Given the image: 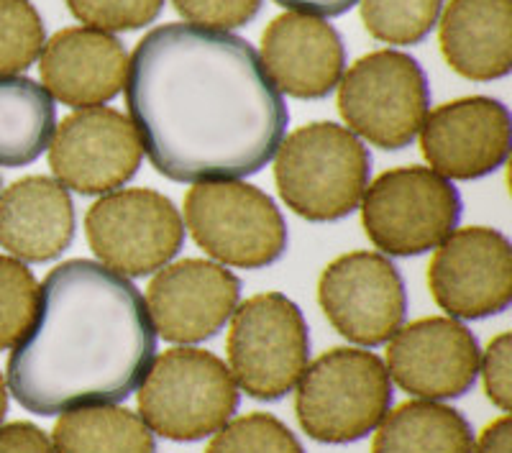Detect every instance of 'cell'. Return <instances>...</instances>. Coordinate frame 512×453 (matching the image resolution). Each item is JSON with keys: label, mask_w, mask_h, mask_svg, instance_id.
<instances>
[{"label": "cell", "mask_w": 512, "mask_h": 453, "mask_svg": "<svg viewBox=\"0 0 512 453\" xmlns=\"http://www.w3.org/2000/svg\"><path fill=\"white\" fill-rule=\"evenodd\" d=\"M123 85L141 149L175 182L256 175L290 126L285 98L259 52L228 31L192 24L149 31Z\"/></svg>", "instance_id": "6da1fadb"}, {"label": "cell", "mask_w": 512, "mask_h": 453, "mask_svg": "<svg viewBox=\"0 0 512 453\" xmlns=\"http://www.w3.org/2000/svg\"><path fill=\"white\" fill-rule=\"evenodd\" d=\"M157 359V331L131 279L72 259L41 282L36 310L8 356V387L34 415L113 405L134 395Z\"/></svg>", "instance_id": "7a4b0ae2"}, {"label": "cell", "mask_w": 512, "mask_h": 453, "mask_svg": "<svg viewBox=\"0 0 512 453\" xmlns=\"http://www.w3.org/2000/svg\"><path fill=\"white\" fill-rule=\"evenodd\" d=\"M274 182L287 208L308 221H341L359 208L369 187L367 146L338 123H310L282 139Z\"/></svg>", "instance_id": "3957f363"}, {"label": "cell", "mask_w": 512, "mask_h": 453, "mask_svg": "<svg viewBox=\"0 0 512 453\" xmlns=\"http://www.w3.org/2000/svg\"><path fill=\"white\" fill-rule=\"evenodd\" d=\"M392 407V379L372 351L333 349L305 366L295 413L320 443H354L369 436Z\"/></svg>", "instance_id": "277c9868"}, {"label": "cell", "mask_w": 512, "mask_h": 453, "mask_svg": "<svg viewBox=\"0 0 512 453\" xmlns=\"http://www.w3.org/2000/svg\"><path fill=\"white\" fill-rule=\"evenodd\" d=\"M139 418L169 441H200L239 410V387L218 356L172 349L154 359L139 387Z\"/></svg>", "instance_id": "5b68a950"}, {"label": "cell", "mask_w": 512, "mask_h": 453, "mask_svg": "<svg viewBox=\"0 0 512 453\" xmlns=\"http://www.w3.org/2000/svg\"><path fill=\"white\" fill-rule=\"evenodd\" d=\"M228 361L236 387L254 400H280L303 377L310 356L308 323L282 292H262L231 315Z\"/></svg>", "instance_id": "8992f818"}, {"label": "cell", "mask_w": 512, "mask_h": 453, "mask_svg": "<svg viewBox=\"0 0 512 453\" xmlns=\"http://www.w3.org/2000/svg\"><path fill=\"white\" fill-rule=\"evenodd\" d=\"M428 108V77L410 54L372 52L351 64L338 82V111L349 131L379 149L397 151L413 144Z\"/></svg>", "instance_id": "52a82bcc"}, {"label": "cell", "mask_w": 512, "mask_h": 453, "mask_svg": "<svg viewBox=\"0 0 512 453\" xmlns=\"http://www.w3.org/2000/svg\"><path fill=\"white\" fill-rule=\"evenodd\" d=\"M461 195L428 167H400L379 175L361 198V223L377 249L418 256L438 249L456 231Z\"/></svg>", "instance_id": "ba28073f"}, {"label": "cell", "mask_w": 512, "mask_h": 453, "mask_svg": "<svg viewBox=\"0 0 512 453\" xmlns=\"http://www.w3.org/2000/svg\"><path fill=\"white\" fill-rule=\"evenodd\" d=\"M185 223L200 249L228 267L262 269L287 249V223L267 192L246 182H200L185 198Z\"/></svg>", "instance_id": "9c48e42d"}, {"label": "cell", "mask_w": 512, "mask_h": 453, "mask_svg": "<svg viewBox=\"0 0 512 453\" xmlns=\"http://www.w3.org/2000/svg\"><path fill=\"white\" fill-rule=\"evenodd\" d=\"M90 249L123 277H144L167 267L185 244L180 210L162 192L116 190L85 215Z\"/></svg>", "instance_id": "30bf717a"}, {"label": "cell", "mask_w": 512, "mask_h": 453, "mask_svg": "<svg viewBox=\"0 0 512 453\" xmlns=\"http://www.w3.org/2000/svg\"><path fill=\"white\" fill-rule=\"evenodd\" d=\"M318 302L331 326L361 346L390 341L408 315L402 274L382 254L351 251L320 274Z\"/></svg>", "instance_id": "8fae6325"}, {"label": "cell", "mask_w": 512, "mask_h": 453, "mask_svg": "<svg viewBox=\"0 0 512 453\" xmlns=\"http://www.w3.org/2000/svg\"><path fill=\"white\" fill-rule=\"evenodd\" d=\"M428 285L438 308L451 318L479 320L510 308L512 246L495 228L454 231L436 249Z\"/></svg>", "instance_id": "7c38bea8"}, {"label": "cell", "mask_w": 512, "mask_h": 453, "mask_svg": "<svg viewBox=\"0 0 512 453\" xmlns=\"http://www.w3.org/2000/svg\"><path fill=\"white\" fill-rule=\"evenodd\" d=\"M144 149L134 123L113 108H82L54 128L49 167L80 195H103L139 172Z\"/></svg>", "instance_id": "4fadbf2b"}, {"label": "cell", "mask_w": 512, "mask_h": 453, "mask_svg": "<svg viewBox=\"0 0 512 453\" xmlns=\"http://www.w3.org/2000/svg\"><path fill=\"white\" fill-rule=\"evenodd\" d=\"M241 282L208 259H182L149 282L146 310L164 341L200 343L216 336L239 308Z\"/></svg>", "instance_id": "5bb4252c"}, {"label": "cell", "mask_w": 512, "mask_h": 453, "mask_svg": "<svg viewBox=\"0 0 512 453\" xmlns=\"http://www.w3.org/2000/svg\"><path fill=\"white\" fill-rule=\"evenodd\" d=\"M512 118L505 105L487 95L446 103L425 116L420 149L433 172L446 180H479L505 164Z\"/></svg>", "instance_id": "9a60e30c"}, {"label": "cell", "mask_w": 512, "mask_h": 453, "mask_svg": "<svg viewBox=\"0 0 512 453\" xmlns=\"http://www.w3.org/2000/svg\"><path fill=\"white\" fill-rule=\"evenodd\" d=\"M390 377L410 395L454 400L466 395L479 374V343L454 318H423L390 338Z\"/></svg>", "instance_id": "2e32d148"}, {"label": "cell", "mask_w": 512, "mask_h": 453, "mask_svg": "<svg viewBox=\"0 0 512 453\" xmlns=\"http://www.w3.org/2000/svg\"><path fill=\"white\" fill-rule=\"evenodd\" d=\"M262 64L280 93L300 100L326 98L344 77V41L323 18L285 13L264 31Z\"/></svg>", "instance_id": "e0dca14e"}, {"label": "cell", "mask_w": 512, "mask_h": 453, "mask_svg": "<svg viewBox=\"0 0 512 453\" xmlns=\"http://www.w3.org/2000/svg\"><path fill=\"white\" fill-rule=\"evenodd\" d=\"M41 80L72 108H98L123 90L128 54L108 31L62 29L41 49Z\"/></svg>", "instance_id": "ac0fdd59"}, {"label": "cell", "mask_w": 512, "mask_h": 453, "mask_svg": "<svg viewBox=\"0 0 512 453\" xmlns=\"http://www.w3.org/2000/svg\"><path fill=\"white\" fill-rule=\"evenodd\" d=\"M75 239V205L62 182L24 177L0 195V246L21 262L57 259Z\"/></svg>", "instance_id": "d6986e66"}, {"label": "cell", "mask_w": 512, "mask_h": 453, "mask_svg": "<svg viewBox=\"0 0 512 453\" xmlns=\"http://www.w3.org/2000/svg\"><path fill=\"white\" fill-rule=\"evenodd\" d=\"M441 52L469 80H500L512 70L510 0H451L441 18Z\"/></svg>", "instance_id": "ffe728a7"}, {"label": "cell", "mask_w": 512, "mask_h": 453, "mask_svg": "<svg viewBox=\"0 0 512 453\" xmlns=\"http://www.w3.org/2000/svg\"><path fill=\"white\" fill-rule=\"evenodd\" d=\"M57 108L39 82L0 75V167H26L49 149Z\"/></svg>", "instance_id": "44dd1931"}, {"label": "cell", "mask_w": 512, "mask_h": 453, "mask_svg": "<svg viewBox=\"0 0 512 453\" xmlns=\"http://www.w3.org/2000/svg\"><path fill=\"white\" fill-rule=\"evenodd\" d=\"M377 428L372 453H474L472 425L436 400L405 402Z\"/></svg>", "instance_id": "7402d4cb"}, {"label": "cell", "mask_w": 512, "mask_h": 453, "mask_svg": "<svg viewBox=\"0 0 512 453\" xmlns=\"http://www.w3.org/2000/svg\"><path fill=\"white\" fill-rule=\"evenodd\" d=\"M54 453H157L149 425L126 407L67 410L54 425Z\"/></svg>", "instance_id": "603a6c76"}, {"label": "cell", "mask_w": 512, "mask_h": 453, "mask_svg": "<svg viewBox=\"0 0 512 453\" xmlns=\"http://www.w3.org/2000/svg\"><path fill=\"white\" fill-rule=\"evenodd\" d=\"M443 0H364L361 21L384 44H420L441 16Z\"/></svg>", "instance_id": "cb8c5ba5"}, {"label": "cell", "mask_w": 512, "mask_h": 453, "mask_svg": "<svg viewBox=\"0 0 512 453\" xmlns=\"http://www.w3.org/2000/svg\"><path fill=\"white\" fill-rule=\"evenodd\" d=\"M44 44L47 31L29 0H0V75L29 70Z\"/></svg>", "instance_id": "d4e9b609"}, {"label": "cell", "mask_w": 512, "mask_h": 453, "mask_svg": "<svg viewBox=\"0 0 512 453\" xmlns=\"http://www.w3.org/2000/svg\"><path fill=\"white\" fill-rule=\"evenodd\" d=\"M205 453H305V448L282 420L251 413L223 425Z\"/></svg>", "instance_id": "484cf974"}, {"label": "cell", "mask_w": 512, "mask_h": 453, "mask_svg": "<svg viewBox=\"0 0 512 453\" xmlns=\"http://www.w3.org/2000/svg\"><path fill=\"white\" fill-rule=\"evenodd\" d=\"M39 285L29 267L16 256L0 254V351L13 349L29 328Z\"/></svg>", "instance_id": "4316f807"}, {"label": "cell", "mask_w": 512, "mask_h": 453, "mask_svg": "<svg viewBox=\"0 0 512 453\" xmlns=\"http://www.w3.org/2000/svg\"><path fill=\"white\" fill-rule=\"evenodd\" d=\"M72 16L98 31H134L152 24L164 0H67Z\"/></svg>", "instance_id": "83f0119b"}, {"label": "cell", "mask_w": 512, "mask_h": 453, "mask_svg": "<svg viewBox=\"0 0 512 453\" xmlns=\"http://www.w3.org/2000/svg\"><path fill=\"white\" fill-rule=\"evenodd\" d=\"M177 11L205 29H236L246 26L262 11L264 0H172Z\"/></svg>", "instance_id": "f1b7e54d"}, {"label": "cell", "mask_w": 512, "mask_h": 453, "mask_svg": "<svg viewBox=\"0 0 512 453\" xmlns=\"http://www.w3.org/2000/svg\"><path fill=\"white\" fill-rule=\"evenodd\" d=\"M510 356H512V336L500 333L484 351V359H479L484 377V392L500 410L510 413L512 405V382H510Z\"/></svg>", "instance_id": "f546056e"}, {"label": "cell", "mask_w": 512, "mask_h": 453, "mask_svg": "<svg viewBox=\"0 0 512 453\" xmlns=\"http://www.w3.org/2000/svg\"><path fill=\"white\" fill-rule=\"evenodd\" d=\"M0 453H54L47 433L31 423L0 425Z\"/></svg>", "instance_id": "4dcf8cb0"}, {"label": "cell", "mask_w": 512, "mask_h": 453, "mask_svg": "<svg viewBox=\"0 0 512 453\" xmlns=\"http://www.w3.org/2000/svg\"><path fill=\"white\" fill-rule=\"evenodd\" d=\"M282 8H290L295 13H305V16H344L346 11L359 3V0H274Z\"/></svg>", "instance_id": "1f68e13d"}, {"label": "cell", "mask_w": 512, "mask_h": 453, "mask_svg": "<svg viewBox=\"0 0 512 453\" xmlns=\"http://www.w3.org/2000/svg\"><path fill=\"white\" fill-rule=\"evenodd\" d=\"M512 451V423L507 415H502L500 420H495L492 425H487L479 438V446L474 448V453H510Z\"/></svg>", "instance_id": "d6a6232c"}, {"label": "cell", "mask_w": 512, "mask_h": 453, "mask_svg": "<svg viewBox=\"0 0 512 453\" xmlns=\"http://www.w3.org/2000/svg\"><path fill=\"white\" fill-rule=\"evenodd\" d=\"M6 413H8V392H6V382H3V374H0V423H3Z\"/></svg>", "instance_id": "836d02e7"}]
</instances>
